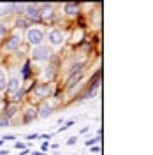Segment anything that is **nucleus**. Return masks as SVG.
<instances>
[{
	"label": "nucleus",
	"instance_id": "obj_1",
	"mask_svg": "<svg viewBox=\"0 0 153 155\" xmlns=\"http://www.w3.org/2000/svg\"><path fill=\"white\" fill-rule=\"evenodd\" d=\"M51 49L48 48V46H35V48L32 49V57H34V60H49L51 58Z\"/></svg>",
	"mask_w": 153,
	"mask_h": 155
},
{
	"label": "nucleus",
	"instance_id": "obj_2",
	"mask_svg": "<svg viewBox=\"0 0 153 155\" xmlns=\"http://www.w3.org/2000/svg\"><path fill=\"white\" fill-rule=\"evenodd\" d=\"M42 32L39 28H30L27 32V41H28L32 46H41V42H42Z\"/></svg>",
	"mask_w": 153,
	"mask_h": 155
},
{
	"label": "nucleus",
	"instance_id": "obj_3",
	"mask_svg": "<svg viewBox=\"0 0 153 155\" xmlns=\"http://www.w3.org/2000/svg\"><path fill=\"white\" fill-rule=\"evenodd\" d=\"M48 41L53 44V46H60V44L63 42V34H62L60 30H49Z\"/></svg>",
	"mask_w": 153,
	"mask_h": 155
},
{
	"label": "nucleus",
	"instance_id": "obj_4",
	"mask_svg": "<svg viewBox=\"0 0 153 155\" xmlns=\"http://www.w3.org/2000/svg\"><path fill=\"white\" fill-rule=\"evenodd\" d=\"M25 14L30 19H41V11H39V5H35V4H27L25 5Z\"/></svg>",
	"mask_w": 153,
	"mask_h": 155
},
{
	"label": "nucleus",
	"instance_id": "obj_5",
	"mask_svg": "<svg viewBox=\"0 0 153 155\" xmlns=\"http://www.w3.org/2000/svg\"><path fill=\"white\" fill-rule=\"evenodd\" d=\"M34 94L41 99H44V97H48L51 94V87H49V83H42V85H37V87L34 88Z\"/></svg>",
	"mask_w": 153,
	"mask_h": 155
},
{
	"label": "nucleus",
	"instance_id": "obj_6",
	"mask_svg": "<svg viewBox=\"0 0 153 155\" xmlns=\"http://www.w3.org/2000/svg\"><path fill=\"white\" fill-rule=\"evenodd\" d=\"M19 87H21V79H19L18 76H12L9 81H7V90H9L12 95H14V94L19 90Z\"/></svg>",
	"mask_w": 153,
	"mask_h": 155
},
{
	"label": "nucleus",
	"instance_id": "obj_7",
	"mask_svg": "<svg viewBox=\"0 0 153 155\" xmlns=\"http://www.w3.org/2000/svg\"><path fill=\"white\" fill-rule=\"evenodd\" d=\"M19 44H21V37L14 35V37H11L9 41L5 42V49H7V51H14L16 48H19Z\"/></svg>",
	"mask_w": 153,
	"mask_h": 155
},
{
	"label": "nucleus",
	"instance_id": "obj_8",
	"mask_svg": "<svg viewBox=\"0 0 153 155\" xmlns=\"http://www.w3.org/2000/svg\"><path fill=\"white\" fill-rule=\"evenodd\" d=\"M51 113H53V107L49 106V104H46V102H44V104L41 106V109H39L37 115H39V116H42V118H48Z\"/></svg>",
	"mask_w": 153,
	"mask_h": 155
},
{
	"label": "nucleus",
	"instance_id": "obj_9",
	"mask_svg": "<svg viewBox=\"0 0 153 155\" xmlns=\"http://www.w3.org/2000/svg\"><path fill=\"white\" fill-rule=\"evenodd\" d=\"M7 81H9L7 79V72L0 67V90H5L7 88Z\"/></svg>",
	"mask_w": 153,
	"mask_h": 155
},
{
	"label": "nucleus",
	"instance_id": "obj_10",
	"mask_svg": "<svg viewBox=\"0 0 153 155\" xmlns=\"http://www.w3.org/2000/svg\"><path fill=\"white\" fill-rule=\"evenodd\" d=\"M35 116H37V109H35V107H28L27 113H25V122L28 124V122H32Z\"/></svg>",
	"mask_w": 153,
	"mask_h": 155
},
{
	"label": "nucleus",
	"instance_id": "obj_11",
	"mask_svg": "<svg viewBox=\"0 0 153 155\" xmlns=\"http://www.w3.org/2000/svg\"><path fill=\"white\" fill-rule=\"evenodd\" d=\"M12 9H14V4H0V16L9 14Z\"/></svg>",
	"mask_w": 153,
	"mask_h": 155
},
{
	"label": "nucleus",
	"instance_id": "obj_12",
	"mask_svg": "<svg viewBox=\"0 0 153 155\" xmlns=\"http://www.w3.org/2000/svg\"><path fill=\"white\" fill-rule=\"evenodd\" d=\"M81 79V72H76V74H72L70 76V79H69V83H67V88L70 90V88H74V85H77V81Z\"/></svg>",
	"mask_w": 153,
	"mask_h": 155
},
{
	"label": "nucleus",
	"instance_id": "obj_13",
	"mask_svg": "<svg viewBox=\"0 0 153 155\" xmlns=\"http://www.w3.org/2000/svg\"><path fill=\"white\" fill-rule=\"evenodd\" d=\"M65 12L69 16H76L77 14V5L76 4H65Z\"/></svg>",
	"mask_w": 153,
	"mask_h": 155
},
{
	"label": "nucleus",
	"instance_id": "obj_14",
	"mask_svg": "<svg viewBox=\"0 0 153 155\" xmlns=\"http://www.w3.org/2000/svg\"><path fill=\"white\" fill-rule=\"evenodd\" d=\"M41 18L42 19H51L53 18V9H51V5H46V7H44V11L41 12Z\"/></svg>",
	"mask_w": 153,
	"mask_h": 155
},
{
	"label": "nucleus",
	"instance_id": "obj_15",
	"mask_svg": "<svg viewBox=\"0 0 153 155\" xmlns=\"http://www.w3.org/2000/svg\"><path fill=\"white\" fill-rule=\"evenodd\" d=\"M16 111H18V106H16V104H11L9 109H7V115H5V118H7V120H11L12 116L16 115Z\"/></svg>",
	"mask_w": 153,
	"mask_h": 155
},
{
	"label": "nucleus",
	"instance_id": "obj_16",
	"mask_svg": "<svg viewBox=\"0 0 153 155\" xmlns=\"http://www.w3.org/2000/svg\"><path fill=\"white\" fill-rule=\"evenodd\" d=\"M81 67H83V64H81V62H77V64H74V65L70 67V74H76V72H81Z\"/></svg>",
	"mask_w": 153,
	"mask_h": 155
},
{
	"label": "nucleus",
	"instance_id": "obj_17",
	"mask_svg": "<svg viewBox=\"0 0 153 155\" xmlns=\"http://www.w3.org/2000/svg\"><path fill=\"white\" fill-rule=\"evenodd\" d=\"M99 141H100V136H97L93 139H86V146H92L93 143H99Z\"/></svg>",
	"mask_w": 153,
	"mask_h": 155
},
{
	"label": "nucleus",
	"instance_id": "obj_18",
	"mask_svg": "<svg viewBox=\"0 0 153 155\" xmlns=\"http://www.w3.org/2000/svg\"><path fill=\"white\" fill-rule=\"evenodd\" d=\"M53 74H55L53 67H49V71H44V78H48V79H51V78H53Z\"/></svg>",
	"mask_w": 153,
	"mask_h": 155
},
{
	"label": "nucleus",
	"instance_id": "obj_19",
	"mask_svg": "<svg viewBox=\"0 0 153 155\" xmlns=\"http://www.w3.org/2000/svg\"><path fill=\"white\" fill-rule=\"evenodd\" d=\"M72 125H74V122H67L65 125H62V127H60V130H67L69 127H72Z\"/></svg>",
	"mask_w": 153,
	"mask_h": 155
},
{
	"label": "nucleus",
	"instance_id": "obj_20",
	"mask_svg": "<svg viewBox=\"0 0 153 155\" xmlns=\"http://www.w3.org/2000/svg\"><path fill=\"white\" fill-rule=\"evenodd\" d=\"M7 125H9V120H7V118L4 116V118L0 120V127H7Z\"/></svg>",
	"mask_w": 153,
	"mask_h": 155
},
{
	"label": "nucleus",
	"instance_id": "obj_21",
	"mask_svg": "<svg viewBox=\"0 0 153 155\" xmlns=\"http://www.w3.org/2000/svg\"><path fill=\"white\" fill-rule=\"evenodd\" d=\"M5 32H7V27L0 23V37H2V35H5Z\"/></svg>",
	"mask_w": 153,
	"mask_h": 155
},
{
	"label": "nucleus",
	"instance_id": "obj_22",
	"mask_svg": "<svg viewBox=\"0 0 153 155\" xmlns=\"http://www.w3.org/2000/svg\"><path fill=\"white\" fill-rule=\"evenodd\" d=\"M2 139H4V141H12V139H14V136H4Z\"/></svg>",
	"mask_w": 153,
	"mask_h": 155
},
{
	"label": "nucleus",
	"instance_id": "obj_23",
	"mask_svg": "<svg viewBox=\"0 0 153 155\" xmlns=\"http://www.w3.org/2000/svg\"><path fill=\"white\" fill-rule=\"evenodd\" d=\"M76 141H77V137H70V139H69V141H67V145H74Z\"/></svg>",
	"mask_w": 153,
	"mask_h": 155
},
{
	"label": "nucleus",
	"instance_id": "obj_24",
	"mask_svg": "<svg viewBox=\"0 0 153 155\" xmlns=\"http://www.w3.org/2000/svg\"><path fill=\"white\" fill-rule=\"evenodd\" d=\"M16 148H18V150H19V148H21V150H25V143H16Z\"/></svg>",
	"mask_w": 153,
	"mask_h": 155
},
{
	"label": "nucleus",
	"instance_id": "obj_25",
	"mask_svg": "<svg viewBox=\"0 0 153 155\" xmlns=\"http://www.w3.org/2000/svg\"><path fill=\"white\" fill-rule=\"evenodd\" d=\"M99 150H100L99 146H93V148H92V152H93V153H99Z\"/></svg>",
	"mask_w": 153,
	"mask_h": 155
},
{
	"label": "nucleus",
	"instance_id": "obj_26",
	"mask_svg": "<svg viewBox=\"0 0 153 155\" xmlns=\"http://www.w3.org/2000/svg\"><path fill=\"white\" fill-rule=\"evenodd\" d=\"M7 153H9L7 150H0V155H7Z\"/></svg>",
	"mask_w": 153,
	"mask_h": 155
},
{
	"label": "nucleus",
	"instance_id": "obj_27",
	"mask_svg": "<svg viewBox=\"0 0 153 155\" xmlns=\"http://www.w3.org/2000/svg\"><path fill=\"white\" fill-rule=\"evenodd\" d=\"M34 155H44V153H42V152H35Z\"/></svg>",
	"mask_w": 153,
	"mask_h": 155
},
{
	"label": "nucleus",
	"instance_id": "obj_28",
	"mask_svg": "<svg viewBox=\"0 0 153 155\" xmlns=\"http://www.w3.org/2000/svg\"><path fill=\"white\" fill-rule=\"evenodd\" d=\"M2 143H4V139H0V145H2Z\"/></svg>",
	"mask_w": 153,
	"mask_h": 155
}]
</instances>
